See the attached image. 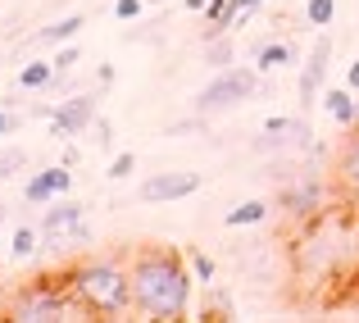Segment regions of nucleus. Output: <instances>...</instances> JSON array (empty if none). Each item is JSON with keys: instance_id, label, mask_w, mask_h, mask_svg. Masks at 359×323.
I'll return each mask as SVG.
<instances>
[{"instance_id": "1", "label": "nucleus", "mask_w": 359, "mask_h": 323, "mask_svg": "<svg viewBox=\"0 0 359 323\" xmlns=\"http://www.w3.org/2000/svg\"><path fill=\"white\" fill-rule=\"evenodd\" d=\"M132 310L146 319H182L191 305V278L182 255L168 246H137L132 251Z\"/></svg>"}, {"instance_id": "2", "label": "nucleus", "mask_w": 359, "mask_h": 323, "mask_svg": "<svg viewBox=\"0 0 359 323\" xmlns=\"http://www.w3.org/2000/svg\"><path fill=\"white\" fill-rule=\"evenodd\" d=\"M69 291L87 305V315L114 319L132 310V273L123 260H82L69 269Z\"/></svg>"}, {"instance_id": "3", "label": "nucleus", "mask_w": 359, "mask_h": 323, "mask_svg": "<svg viewBox=\"0 0 359 323\" xmlns=\"http://www.w3.org/2000/svg\"><path fill=\"white\" fill-rule=\"evenodd\" d=\"M9 319L18 323H46V319H87V305L69 291V282L55 278H36L27 287H18L5 305Z\"/></svg>"}, {"instance_id": "4", "label": "nucleus", "mask_w": 359, "mask_h": 323, "mask_svg": "<svg viewBox=\"0 0 359 323\" xmlns=\"http://www.w3.org/2000/svg\"><path fill=\"white\" fill-rule=\"evenodd\" d=\"M255 82H259V73H255V69H241V64L219 69V78L205 82L201 96H196V119H210V114H223V110L241 105V100H250Z\"/></svg>"}, {"instance_id": "5", "label": "nucleus", "mask_w": 359, "mask_h": 323, "mask_svg": "<svg viewBox=\"0 0 359 323\" xmlns=\"http://www.w3.org/2000/svg\"><path fill=\"white\" fill-rule=\"evenodd\" d=\"M78 223H82V205H78V201H64V196H55L50 210L41 214V246H46V251H60L64 242H73Z\"/></svg>"}, {"instance_id": "6", "label": "nucleus", "mask_w": 359, "mask_h": 323, "mask_svg": "<svg viewBox=\"0 0 359 323\" xmlns=\"http://www.w3.org/2000/svg\"><path fill=\"white\" fill-rule=\"evenodd\" d=\"M96 123V96H69L50 110V137H78Z\"/></svg>"}, {"instance_id": "7", "label": "nucleus", "mask_w": 359, "mask_h": 323, "mask_svg": "<svg viewBox=\"0 0 359 323\" xmlns=\"http://www.w3.org/2000/svg\"><path fill=\"white\" fill-rule=\"evenodd\" d=\"M327 60H332V37H318L305 55V69H300V105H314L323 100V78H327Z\"/></svg>"}, {"instance_id": "8", "label": "nucleus", "mask_w": 359, "mask_h": 323, "mask_svg": "<svg viewBox=\"0 0 359 323\" xmlns=\"http://www.w3.org/2000/svg\"><path fill=\"white\" fill-rule=\"evenodd\" d=\"M201 192V173H155V178H146L141 183V201H150V205H159V201H187V196H196Z\"/></svg>"}, {"instance_id": "9", "label": "nucleus", "mask_w": 359, "mask_h": 323, "mask_svg": "<svg viewBox=\"0 0 359 323\" xmlns=\"http://www.w3.org/2000/svg\"><path fill=\"white\" fill-rule=\"evenodd\" d=\"M69 187H73L69 164H50V169H41V173H32L23 183V201L27 205H50L55 196H69Z\"/></svg>"}, {"instance_id": "10", "label": "nucleus", "mask_w": 359, "mask_h": 323, "mask_svg": "<svg viewBox=\"0 0 359 323\" xmlns=\"http://www.w3.org/2000/svg\"><path fill=\"white\" fill-rule=\"evenodd\" d=\"M337 192L359 205V128L346 137L341 155H337Z\"/></svg>"}, {"instance_id": "11", "label": "nucleus", "mask_w": 359, "mask_h": 323, "mask_svg": "<svg viewBox=\"0 0 359 323\" xmlns=\"http://www.w3.org/2000/svg\"><path fill=\"white\" fill-rule=\"evenodd\" d=\"M323 110L332 114V123H341V128H355L359 123V100L351 87H327L323 91Z\"/></svg>"}, {"instance_id": "12", "label": "nucleus", "mask_w": 359, "mask_h": 323, "mask_svg": "<svg viewBox=\"0 0 359 323\" xmlns=\"http://www.w3.org/2000/svg\"><path fill=\"white\" fill-rule=\"evenodd\" d=\"M55 78H60V73H55V60H27L23 69H18V87L23 91H41V87H50Z\"/></svg>"}, {"instance_id": "13", "label": "nucleus", "mask_w": 359, "mask_h": 323, "mask_svg": "<svg viewBox=\"0 0 359 323\" xmlns=\"http://www.w3.org/2000/svg\"><path fill=\"white\" fill-rule=\"evenodd\" d=\"M82 27H87V18H82V14H69V18H60V23L41 27V32H36V41H41V46H64V41H73Z\"/></svg>"}, {"instance_id": "14", "label": "nucleus", "mask_w": 359, "mask_h": 323, "mask_svg": "<svg viewBox=\"0 0 359 323\" xmlns=\"http://www.w3.org/2000/svg\"><path fill=\"white\" fill-rule=\"evenodd\" d=\"M296 60V51H291L287 41H264L259 51H255V64H259V73H273V69H282V64H291Z\"/></svg>"}, {"instance_id": "15", "label": "nucleus", "mask_w": 359, "mask_h": 323, "mask_svg": "<svg viewBox=\"0 0 359 323\" xmlns=\"http://www.w3.org/2000/svg\"><path fill=\"white\" fill-rule=\"evenodd\" d=\"M264 218H269V201H241L237 210L223 214V223L228 228H255V223H264Z\"/></svg>"}, {"instance_id": "16", "label": "nucleus", "mask_w": 359, "mask_h": 323, "mask_svg": "<svg viewBox=\"0 0 359 323\" xmlns=\"http://www.w3.org/2000/svg\"><path fill=\"white\" fill-rule=\"evenodd\" d=\"M282 205H287L296 218H305V214H314L318 210V183H300L296 192H287L282 196Z\"/></svg>"}, {"instance_id": "17", "label": "nucleus", "mask_w": 359, "mask_h": 323, "mask_svg": "<svg viewBox=\"0 0 359 323\" xmlns=\"http://www.w3.org/2000/svg\"><path fill=\"white\" fill-rule=\"evenodd\" d=\"M36 251H41V232H36L32 223H18L14 237H9V255H14V260H32Z\"/></svg>"}, {"instance_id": "18", "label": "nucleus", "mask_w": 359, "mask_h": 323, "mask_svg": "<svg viewBox=\"0 0 359 323\" xmlns=\"http://www.w3.org/2000/svg\"><path fill=\"white\" fill-rule=\"evenodd\" d=\"M205 60H210L214 69H232V41L228 37H210V41H205Z\"/></svg>"}, {"instance_id": "19", "label": "nucleus", "mask_w": 359, "mask_h": 323, "mask_svg": "<svg viewBox=\"0 0 359 323\" xmlns=\"http://www.w3.org/2000/svg\"><path fill=\"white\" fill-rule=\"evenodd\" d=\"M305 18H309V27H327L337 18V0H309V5H305Z\"/></svg>"}, {"instance_id": "20", "label": "nucleus", "mask_w": 359, "mask_h": 323, "mask_svg": "<svg viewBox=\"0 0 359 323\" xmlns=\"http://www.w3.org/2000/svg\"><path fill=\"white\" fill-rule=\"evenodd\" d=\"M259 5H264V0H232V5H228V18H223V32H232L237 23H245V18H250Z\"/></svg>"}, {"instance_id": "21", "label": "nucleus", "mask_w": 359, "mask_h": 323, "mask_svg": "<svg viewBox=\"0 0 359 323\" xmlns=\"http://www.w3.org/2000/svg\"><path fill=\"white\" fill-rule=\"evenodd\" d=\"M27 169V155L23 150H0V178H18Z\"/></svg>"}, {"instance_id": "22", "label": "nucleus", "mask_w": 359, "mask_h": 323, "mask_svg": "<svg viewBox=\"0 0 359 323\" xmlns=\"http://www.w3.org/2000/svg\"><path fill=\"white\" fill-rule=\"evenodd\" d=\"M191 273H196V282H214V260L201 255V251H191Z\"/></svg>"}, {"instance_id": "23", "label": "nucleus", "mask_w": 359, "mask_h": 323, "mask_svg": "<svg viewBox=\"0 0 359 323\" xmlns=\"http://www.w3.org/2000/svg\"><path fill=\"white\" fill-rule=\"evenodd\" d=\"M132 169H137V155L128 150V155H114V164H109V173H105V178H114V183H123V178H128Z\"/></svg>"}, {"instance_id": "24", "label": "nucleus", "mask_w": 359, "mask_h": 323, "mask_svg": "<svg viewBox=\"0 0 359 323\" xmlns=\"http://www.w3.org/2000/svg\"><path fill=\"white\" fill-rule=\"evenodd\" d=\"M73 64H78V46H69V41H64L60 51H55V73H69Z\"/></svg>"}, {"instance_id": "25", "label": "nucleus", "mask_w": 359, "mask_h": 323, "mask_svg": "<svg viewBox=\"0 0 359 323\" xmlns=\"http://www.w3.org/2000/svg\"><path fill=\"white\" fill-rule=\"evenodd\" d=\"M141 5H146V0H114V18H123V23H132V18L141 14Z\"/></svg>"}, {"instance_id": "26", "label": "nucleus", "mask_w": 359, "mask_h": 323, "mask_svg": "<svg viewBox=\"0 0 359 323\" xmlns=\"http://www.w3.org/2000/svg\"><path fill=\"white\" fill-rule=\"evenodd\" d=\"M91 132H96V137H91V141H96V146H100V150H105V146H109V141H114V137H109V123H105V119H100V114H96V123H91Z\"/></svg>"}, {"instance_id": "27", "label": "nucleus", "mask_w": 359, "mask_h": 323, "mask_svg": "<svg viewBox=\"0 0 359 323\" xmlns=\"http://www.w3.org/2000/svg\"><path fill=\"white\" fill-rule=\"evenodd\" d=\"M346 87H351V91H359V60L351 64V69H346Z\"/></svg>"}, {"instance_id": "28", "label": "nucleus", "mask_w": 359, "mask_h": 323, "mask_svg": "<svg viewBox=\"0 0 359 323\" xmlns=\"http://www.w3.org/2000/svg\"><path fill=\"white\" fill-rule=\"evenodd\" d=\"M9 128H14V114H9V110H0V137H5Z\"/></svg>"}, {"instance_id": "29", "label": "nucleus", "mask_w": 359, "mask_h": 323, "mask_svg": "<svg viewBox=\"0 0 359 323\" xmlns=\"http://www.w3.org/2000/svg\"><path fill=\"white\" fill-rule=\"evenodd\" d=\"M5 218H9V214H5V205H0V223H5Z\"/></svg>"}]
</instances>
